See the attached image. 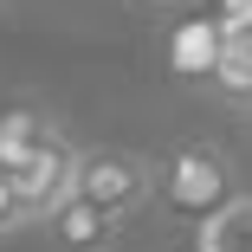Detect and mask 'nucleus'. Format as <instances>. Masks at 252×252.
<instances>
[{"label": "nucleus", "mask_w": 252, "mask_h": 252, "mask_svg": "<svg viewBox=\"0 0 252 252\" xmlns=\"http://www.w3.org/2000/svg\"><path fill=\"white\" fill-rule=\"evenodd\" d=\"M45 129H52V117L39 104H0V168H20Z\"/></svg>", "instance_id": "7"}, {"label": "nucleus", "mask_w": 252, "mask_h": 252, "mask_svg": "<svg viewBox=\"0 0 252 252\" xmlns=\"http://www.w3.org/2000/svg\"><path fill=\"white\" fill-rule=\"evenodd\" d=\"M220 45H226V32H220L214 13L181 7V13L168 20V32H162V65H168L181 84H207L214 65H220Z\"/></svg>", "instance_id": "4"}, {"label": "nucleus", "mask_w": 252, "mask_h": 252, "mask_svg": "<svg viewBox=\"0 0 252 252\" xmlns=\"http://www.w3.org/2000/svg\"><path fill=\"white\" fill-rule=\"evenodd\" d=\"M207 84L226 97V104H252V32L220 45V65H214V78H207Z\"/></svg>", "instance_id": "8"}, {"label": "nucleus", "mask_w": 252, "mask_h": 252, "mask_svg": "<svg viewBox=\"0 0 252 252\" xmlns=\"http://www.w3.org/2000/svg\"><path fill=\"white\" fill-rule=\"evenodd\" d=\"M45 233H52V246H59V252H104V239L117 233V220L97 207V200H84V194L71 188L59 207L45 214Z\"/></svg>", "instance_id": "5"}, {"label": "nucleus", "mask_w": 252, "mask_h": 252, "mask_svg": "<svg viewBox=\"0 0 252 252\" xmlns=\"http://www.w3.org/2000/svg\"><path fill=\"white\" fill-rule=\"evenodd\" d=\"M13 226H26V214H20V194H13L7 168H0V233H13Z\"/></svg>", "instance_id": "10"}, {"label": "nucleus", "mask_w": 252, "mask_h": 252, "mask_svg": "<svg viewBox=\"0 0 252 252\" xmlns=\"http://www.w3.org/2000/svg\"><path fill=\"white\" fill-rule=\"evenodd\" d=\"M149 7H162V13H181V7H200V0H149Z\"/></svg>", "instance_id": "11"}, {"label": "nucleus", "mask_w": 252, "mask_h": 252, "mask_svg": "<svg viewBox=\"0 0 252 252\" xmlns=\"http://www.w3.org/2000/svg\"><path fill=\"white\" fill-rule=\"evenodd\" d=\"M233 194H239V168H233L226 149L188 142V149H175L168 162H156V207L175 214V220H207Z\"/></svg>", "instance_id": "1"}, {"label": "nucleus", "mask_w": 252, "mask_h": 252, "mask_svg": "<svg viewBox=\"0 0 252 252\" xmlns=\"http://www.w3.org/2000/svg\"><path fill=\"white\" fill-rule=\"evenodd\" d=\"M214 20L226 39H246L252 32V0H214Z\"/></svg>", "instance_id": "9"}, {"label": "nucleus", "mask_w": 252, "mask_h": 252, "mask_svg": "<svg viewBox=\"0 0 252 252\" xmlns=\"http://www.w3.org/2000/svg\"><path fill=\"white\" fill-rule=\"evenodd\" d=\"M78 156H84V149L52 123V129L39 136L32 156H26L20 168H7V181H13V194H20V214H26V220H45V214L71 194V181H78Z\"/></svg>", "instance_id": "3"}, {"label": "nucleus", "mask_w": 252, "mask_h": 252, "mask_svg": "<svg viewBox=\"0 0 252 252\" xmlns=\"http://www.w3.org/2000/svg\"><path fill=\"white\" fill-rule=\"evenodd\" d=\"M84 200H97L110 220H129L156 200V162L136 156V149H84L78 156V181Z\"/></svg>", "instance_id": "2"}, {"label": "nucleus", "mask_w": 252, "mask_h": 252, "mask_svg": "<svg viewBox=\"0 0 252 252\" xmlns=\"http://www.w3.org/2000/svg\"><path fill=\"white\" fill-rule=\"evenodd\" d=\"M194 252H252V194L239 188L207 220H194Z\"/></svg>", "instance_id": "6"}]
</instances>
